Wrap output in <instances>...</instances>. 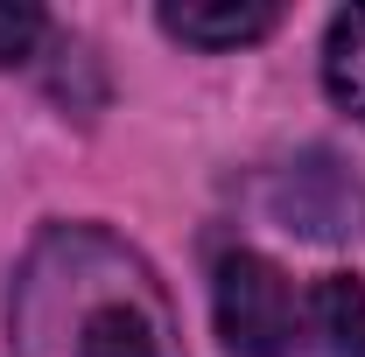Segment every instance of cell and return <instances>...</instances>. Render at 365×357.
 I'll list each match as a JSON object with an SVG mask.
<instances>
[{
	"label": "cell",
	"instance_id": "obj_3",
	"mask_svg": "<svg viewBox=\"0 0 365 357\" xmlns=\"http://www.w3.org/2000/svg\"><path fill=\"white\" fill-rule=\"evenodd\" d=\"M281 7L274 0H169L162 7V28L190 49H239V43H260Z\"/></svg>",
	"mask_w": 365,
	"mask_h": 357
},
{
	"label": "cell",
	"instance_id": "obj_5",
	"mask_svg": "<svg viewBox=\"0 0 365 357\" xmlns=\"http://www.w3.org/2000/svg\"><path fill=\"white\" fill-rule=\"evenodd\" d=\"M323 85L330 98L365 119V0L359 7H344V14H330V36H323Z\"/></svg>",
	"mask_w": 365,
	"mask_h": 357
},
{
	"label": "cell",
	"instance_id": "obj_1",
	"mask_svg": "<svg viewBox=\"0 0 365 357\" xmlns=\"http://www.w3.org/2000/svg\"><path fill=\"white\" fill-rule=\"evenodd\" d=\"M14 357H182L155 267L106 224H49L14 273Z\"/></svg>",
	"mask_w": 365,
	"mask_h": 357
},
{
	"label": "cell",
	"instance_id": "obj_6",
	"mask_svg": "<svg viewBox=\"0 0 365 357\" xmlns=\"http://www.w3.org/2000/svg\"><path fill=\"white\" fill-rule=\"evenodd\" d=\"M36 43H43V7H29V0H0V63H21Z\"/></svg>",
	"mask_w": 365,
	"mask_h": 357
},
{
	"label": "cell",
	"instance_id": "obj_2",
	"mask_svg": "<svg viewBox=\"0 0 365 357\" xmlns=\"http://www.w3.org/2000/svg\"><path fill=\"white\" fill-rule=\"evenodd\" d=\"M211 302H218L225 357H288L295 351L302 302H295L288 273L274 267L267 252H225L218 280H211Z\"/></svg>",
	"mask_w": 365,
	"mask_h": 357
},
{
	"label": "cell",
	"instance_id": "obj_4",
	"mask_svg": "<svg viewBox=\"0 0 365 357\" xmlns=\"http://www.w3.org/2000/svg\"><path fill=\"white\" fill-rule=\"evenodd\" d=\"M302 329L323 357H365V280L323 273L302 302Z\"/></svg>",
	"mask_w": 365,
	"mask_h": 357
}]
</instances>
